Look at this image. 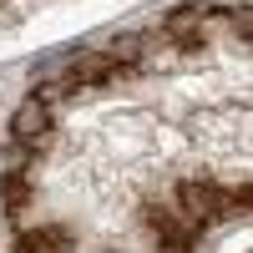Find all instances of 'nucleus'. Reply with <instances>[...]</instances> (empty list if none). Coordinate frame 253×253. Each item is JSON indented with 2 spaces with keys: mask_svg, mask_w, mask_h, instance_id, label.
Here are the masks:
<instances>
[{
  "mask_svg": "<svg viewBox=\"0 0 253 253\" xmlns=\"http://www.w3.org/2000/svg\"><path fill=\"white\" fill-rule=\"evenodd\" d=\"M177 213L193 223L198 233L208 223H218V218H243L248 213V182L238 193H223L213 182H177Z\"/></svg>",
  "mask_w": 253,
  "mask_h": 253,
  "instance_id": "f257e3e1",
  "label": "nucleus"
},
{
  "mask_svg": "<svg viewBox=\"0 0 253 253\" xmlns=\"http://www.w3.org/2000/svg\"><path fill=\"white\" fill-rule=\"evenodd\" d=\"M208 15H218V5H208V0H198V5H182V10H172V15L162 20V26H167V36H187L193 26H203Z\"/></svg>",
  "mask_w": 253,
  "mask_h": 253,
  "instance_id": "423d86ee",
  "label": "nucleus"
},
{
  "mask_svg": "<svg viewBox=\"0 0 253 253\" xmlns=\"http://www.w3.org/2000/svg\"><path fill=\"white\" fill-rule=\"evenodd\" d=\"M233 31L248 41V31H253V15H248V10H233Z\"/></svg>",
  "mask_w": 253,
  "mask_h": 253,
  "instance_id": "1a4fd4ad",
  "label": "nucleus"
},
{
  "mask_svg": "<svg viewBox=\"0 0 253 253\" xmlns=\"http://www.w3.org/2000/svg\"><path fill=\"white\" fill-rule=\"evenodd\" d=\"M112 76H122V66H117L107 51L81 56V61H71V71H66V81H71V86H107Z\"/></svg>",
  "mask_w": 253,
  "mask_h": 253,
  "instance_id": "20e7f679",
  "label": "nucleus"
},
{
  "mask_svg": "<svg viewBox=\"0 0 253 253\" xmlns=\"http://www.w3.org/2000/svg\"><path fill=\"white\" fill-rule=\"evenodd\" d=\"M10 132H15L20 147L46 142V137H51V107H46V101H36V96H26V101L15 107V117H10Z\"/></svg>",
  "mask_w": 253,
  "mask_h": 253,
  "instance_id": "7ed1b4c3",
  "label": "nucleus"
},
{
  "mask_svg": "<svg viewBox=\"0 0 253 253\" xmlns=\"http://www.w3.org/2000/svg\"><path fill=\"white\" fill-rule=\"evenodd\" d=\"M107 56L117 61V66H122V71H126V66H137V61L147 56V46H142V36H117V41H112V46H107Z\"/></svg>",
  "mask_w": 253,
  "mask_h": 253,
  "instance_id": "0eeeda50",
  "label": "nucleus"
},
{
  "mask_svg": "<svg viewBox=\"0 0 253 253\" xmlns=\"http://www.w3.org/2000/svg\"><path fill=\"white\" fill-rule=\"evenodd\" d=\"M61 91H66V81H41V86H36L31 96H36V101H46V107H51V101H56Z\"/></svg>",
  "mask_w": 253,
  "mask_h": 253,
  "instance_id": "6e6552de",
  "label": "nucleus"
},
{
  "mask_svg": "<svg viewBox=\"0 0 253 253\" xmlns=\"http://www.w3.org/2000/svg\"><path fill=\"white\" fill-rule=\"evenodd\" d=\"M66 248H71L66 228H36V233H20L15 238V253H66Z\"/></svg>",
  "mask_w": 253,
  "mask_h": 253,
  "instance_id": "39448f33",
  "label": "nucleus"
},
{
  "mask_svg": "<svg viewBox=\"0 0 253 253\" xmlns=\"http://www.w3.org/2000/svg\"><path fill=\"white\" fill-rule=\"evenodd\" d=\"M142 223L157 233L162 253H177V248H193V243H198V228L187 223L177 208H147V213H142Z\"/></svg>",
  "mask_w": 253,
  "mask_h": 253,
  "instance_id": "f03ea898",
  "label": "nucleus"
}]
</instances>
